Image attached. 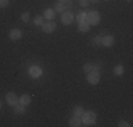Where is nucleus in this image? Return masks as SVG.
<instances>
[{"label": "nucleus", "instance_id": "b1692460", "mask_svg": "<svg viewBox=\"0 0 133 127\" xmlns=\"http://www.w3.org/2000/svg\"><path fill=\"white\" fill-rule=\"evenodd\" d=\"M9 4V0H0V7H6Z\"/></svg>", "mask_w": 133, "mask_h": 127}, {"label": "nucleus", "instance_id": "bb28decb", "mask_svg": "<svg viewBox=\"0 0 133 127\" xmlns=\"http://www.w3.org/2000/svg\"><path fill=\"white\" fill-rule=\"evenodd\" d=\"M58 2H62V3H65V2H68V0H58Z\"/></svg>", "mask_w": 133, "mask_h": 127}, {"label": "nucleus", "instance_id": "4468645a", "mask_svg": "<svg viewBox=\"0 0 133 127\" xmlns=\"http://www.w3.org/2000/svg\"><path fill=\"white\" fill-rule=\"evenodd\" d=\"M66 10V3H62V2H58L55 3V6H54V11H65Z\"/></svg>", "mask_w": 133, "mask_h": 127}, {"label": "nucleus", "instance_id": "0eeeda50", "mask_svg": "<svg viewBox=\"0 0 133 127\" xmlns=\"http://www.w3.org/2000/svg\"><path fill=\"white\" fill-rule=\"evenodd\" d=\"M41 27H43V31L45 34H50V33H52V31L55 30V23H52V20H51L50 23H44Z\"/></svg>", "mask_w": 133, "mask_h": 127}, {"label": "nucleus", "instance_id": "ddd939ff", "mask_svg": "<svg viewBox=\"0 0 133 127\" xmlns=\"http://www.w3.org/2000/svg\"><path fill=\"white\" fill-rule=\"evenodd\" d=\"M89 23H87V21H81V23H78V31H82V33H87L88 30H89Z\"/></svg>", "mask_w": 133, "mask_h": 127}, {"label": "nucleus", "instance_id": "412c9836", "mask_svg": "<svg viewBox=\"0 0 133 127\" xmlns=\"http://www.w3.org/2000/svg\"><path fill=\"white\" fill-rule=\"evenodd\" d=\"M21 20H23V23H28V21H30V13H28V11L23 13V16H21Z\"/></svg>", "mask_w": 133, "mask_h": 127}, {"label": "nucleus", "instance_id": "5701e85b", "mask_svg": "<svg viewBox=\"0 0 133 127\" xmlns=\"http://www.w3.org/2000/svg\"><path fill=\"white\" fill-rule=\"evenodd\" d=\"M89 0H79V4L82 6V7H88V6H89Z\"/></svg>", "mask_w": 133, "mask_h": 127}, {"label": "nucleus", "instance_id": "2eb2a0df", "mask_svg": "<svg viewBox=\"0 0 133 127\" xmlns=\"http://www.w3.org/2000/svg\"><path fill=\"white\" fill-rule=\"evenodd\" d=\"M14 112L17 113V114H23L24 112H26V106H24V104H21V103H17L14 106Z\"/></svg>", "mask_w": 133, "mask_h": 127}, {"label": "nucleus", "instance_id": "a211bd4d", "mask_svg": "<svg viewBox=\"0 0 133 127\" xmlns=\"http://www.w3.org/2000/svg\"><path fill=\"white\" fill-rule=\"evenodd\" d=\"M84 71L87 72V74H89L91 71H95V66L92 65V64H85V65H84Z\"/></svg>", "mask_w": 133, "mask_h": 127}, {"label": "nucleus", "instance_id": "dca6fc26", "mask_svg": "<svg viewBox=\"0 0 133 127\" xmlns=\"http://www.w3.org/2000/svg\"><path fill=\"white\" fill-rule=\"evenodd\" d=\"M34 24L43 25L44 24V16H36V17H34Z\"/></svg>", "mask_w": 133, "mask_h": 127}, {"label": "nucleus", "instance_id": "cd10ccee", "mask_svg": "<svg viewBox=\"0 0 133 127\" xmlns=\"http://www.w3.org/2000/svg\"><path fill=\"white\" fill-rule=\"evenodd\" d=\"M0 107H2V102H0Z\"/></svg>", "mask_w": 133, "mask_h": 127}, {"label": "nucleus", "instance_id": "393cba45", "mask_svg": "<svg viewBox=\"0 0 133 127\" xmlns=\"http://www.w3.org/2000/svg\"><path fill=\"white\" fill-rule=\"evenodd\" d=\"M119 126L120 127H128V126H130V124H128L126 122H123V120H122V122H119Z\"/></svg>", "mask_w": 133, "mask_h": 127}, {"label": "nucleus", "instance_id": "9d476101", "mask_svg": "<svg viewBox=\"0 0 133 127\" xmlns=\"http://www.w3.org/2000/svg\"><path fill=\"white\" fill-rule=\"evenodd\" d=\"M113 43H115V38L112 36H105L102 38V45L103 47H112Z\"/></svg>", "mask_w": 133, "mask_h": 127}, {"label": "nucleus", "instance_id": "a878e982", "mask_svg": "<svg viewBox=\"0 0 133 127\" xmlns=\"http://www.w3.org/2000/svg\"><path fill=\"white\" fill-rule=\"evenodd\" d=\"M89 2H91V3H98L99 0H89Z\"/></svg>", "mask_w": 133, "mask_h": 127}, {"label": "nucleus", "instance_id": "f03ea898", "mask_svg": "<svg viewBox=\"0 0 133 127\" xmlns=\"http://www.w3.org/2000/svg\"><path fill=\"white\" fill-rule=\"evenodd\" d=\"M87 23H89L91 25H96L101 23V16L96 10H91L89 13H87Z\"/></svg>", "mask_w": 133, "mask_h": 127}, {"label": "nucleus", "instance_id": "423d86ee", "mask_svg": "<svg viewBox=\"0 0 133 127\" xmlns=\"http://www.w3.org/2000/svg\"><path fill=\"white\" fill-rule=\"evenodd\" d=\"M28 74H30L31 78H40L41 74H43V71H41L40 66L33 65V66H30V68H28Z\"/></svg>", "mask_w": 133, "mask_h": 127}, {"label": "nucleus", "instance_id": "6e6552de", "mask_svg": "<svg viewBox=\"0 0 133 127\" xmlns=\"http://www.w3.org/2000/svg\"><path fill=\"white\" fill-rule=\"evenodd\" d=\"M21 37H23V33H21V30H18V28H13V30L10 31V38L13 41L20 40Z\"/></svg>", "mask_w": 133, "mask_h": 127}, {"label": "nucleus", "instance_id": "39448f33", "mask_svg": "<svg viewBox=\"0 0 133 127\" xmlns=\"http://www.w3.org/2000/svg\"><path fill=\"white\" fill-rule=\"evenodd\" d=\"M6 102H7L10 106H16V104L18 103V97H17V95L13 93V92H9L7 95H6Z\"/></svg>", "mask_w": 133, "mask_h": 127}, {"label": "nucleus", "instance_id": "f8f14e48", "mask_svg": "<svg viewBox=\"0 0 133 127\" xmlns=\"http://www.w3.org/2000/svg\"><path fill=\"white\" fill-rule=\"evenodd\" d=\"M30 102H31V96H30V95H21V96L18 97V103L24 104V106L30 104Z\"/></svg>", "mask_w": 133, "mask_h": 127}, {"label": "nucleus", "instance_id": "9b49d317", "mask_svg": "<svg viewBox=\"0 0 133 127\" xmlns=\"http://www.w3.org/2000/svg\"><path fill=\"white\" fill-rule=\"evenodd\" d=\"M55 14L57 13L54 11V9H47L45 11H44V18H45V20H54V17H55Z\"/></svg>", "mask_w": 133, "mask_h": 127}, {"label": "nucleus", "instance_id": "aec40b11", "mask_svg": "<svg viewBox=\"0 0 133 127\" xmlns=\"http://www.w3.org/2000/svg\"><path fill=\"white\" fill-rule=\"evenodd\" d=\"M77 20H78V23H81V21H87V13H79V14L77 16Z\"/></svg>", "mask_w": 133, "mask_h": 127}, {"label": "nucleus", "instance_id": "4be33fe9", "mask_svg": "<svg viewBox=\"0 0 133 127\" xmlns=\"http://www.w3.org/2000/svg\"><path fill=\"white\" fill-rule=\"evenodd\" d=\"M82 113H84V109H82L81 106H77V107H75V110H74V114H75V116H82Z\"/></svg>", "mask_w": 133, "mask_h": 127}, {"label": "nucleus", "instance_id": "1a4fd4ad", "mask_svg": "<svg viewBox=\"0 0 133 127\" xmlns=\"http://www.w3.org/2000/svg\"><path fill=\"white\" fill-rule=\"evenodd\" d=\"M69 126L71 127H79L82 126V120H81V116H75L71 117V120H69Z\"/></svg>", "mask_w": 133, "mask_h": 127}, {"label": "nucleus", "instance_id": "c85d7f7f", "mask_svg": "<svg viewBox=\"0 0 133 127\" xmlns=\"http://www.w3.org/2000/svg\"><path fill=\"white\" fill-rule=\"evenodd\" d=\"M106 2H108V0H106Z\"/></svg>", "mask_w": 133, "mask_h": 127}, {"label": "nucleus", "instance_id": "f3484780", "mask_svg": "<svg viewBox=\"0 0 133 127\" xmlns=\"http://www.w3.org/2000/svg\"><path fill=\"white\" fill-rule=\"evenodd\" d=\"M123 71H125V68H123L122 65H118V66H115V69H113V74L118 75V76H120V75L123 74Z\"/></svg>", "mask_w": 133, "mask_h": 127}, {"label": "nucleus", "instance_id": "f257e3e1", "mask_svg": "<svg viewBox=\"0 0 133 127\" xmlns=\"http://www.w3.org/2000/svg\"><path fill=\"white\" fill-rule=\"evenodd\" d=\"M82 126H94L96 122V114L95 112H84L81 116Z\"/></svg>", "mask_w": 133, "mask_h": 127}, {"label": "nucleus", "instance_id": "6ab92c4d", "mask_svg": "<svg viewBox=\"0 0 133 127\" xmlns=\"http://www.w3.org/2000/svg\"><path fill=\"white\" fill-rule=\"evenodd\" d=\"M92 44L94 45H96V47H99V45H102V37L101 36H98V37H95L94 40H92Z\"/></svg>", "mask_w": 133, "mask_h": 127}, {"label": "nucleus", "instance_id": "7ed1b4c3", "mask_svg": "<svg viewBox=\"0 0 133 127\" xmlns=\"http://www.w3.org/2000/svg\"><path fill=\"white\" fill-rule=\"evenodd\" d=\"M88 82H89L91 85H96L98 82H99V79H101V74L98 71H91L89 74H88Z\"/></svg>", "mask_w": 133, "mask_h": 127}, {"label": "nucleus", "instance_id": "20e7f679", "mask_svg": "<svg viewBox=\"0 0 133 127\" xmlns=\"http://www.w3.org/2000/svg\"><path fill=\"white\" fill-rule=\"evenodd\" d=\"M61 21L64 23L65 25H68V24H71L72 21H74V14H72L71 11H62V14H61Z\"/></svg>", "mask_w": 133, "mask_h": 127}]
</instances>
